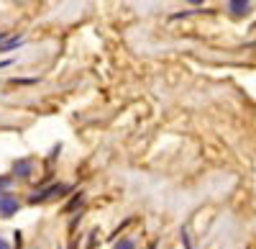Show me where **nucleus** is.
<instances>
[{"mask_svg": "<svg viewBox=\"0 0 256 249\" xmlns=\"http://www.w3.org/2000/svg\"><path fill=\"white\" fill-rule=\"evenodd\" d=\"M64 190V185H52V188H46L44 193H36V195H31V203H41V200H46V198H54V195H62Z\"/></svg>", "mask_w": 256, "mask_h": 249, "instance_id": "nucleus-1", "label": "nucleus"}, {"mask_svg": "<svg viewBox=\"0 0 256 249\" xmlns=\"http://www.w3.org/2000/svg\"><path fill=\"white\" fill-rule=\"evenodd\" d=\"M16 211H18V200L16 198H10V195L0 198V213H3V216H13Z\"/></svg>", "mask_w": 256, "mask_h": 249, "instance_id": "nucleus-2", "label": "nucleus"}, {"mask_svg": "<svg viewBox=\"0 0 256 249\" xmlns=\"http://www.w3.org/2000/svg\"><path fill=\"white\" fill-rule=\"evenodd\" d=\"M230 13L233 16H246L248 13V0H230Z\"/></svg>", "mask_w": 256, "mask_h": 249, "instance_id": "nucleus-3", "label": "nucleus"}, {"mask_svg": "<svg viewBox=\"0 0 256 249\" xmlns=\"http://www.w3.org/2000/svg\"><path fill=\"white\" fill-rule=\"evenodd\" d=\"M20 44H24V39L16 36V39H6V41H0V54L3 52H10V49H18Z\"/></svg>", "mask_w": 256, "mask_h": 249, "instance_id": "nucleus-4", "label": "nucleus"}, {"mask_svg": "<svg viewBox=\"0 0 256 249\" xmlns=\"http://www.w3.org/2000/svg\"><path fill=\"white\" fill-rule=\"evenodd\" d=\"M13 172H16V175H20V177H26V175L31 172V162H28V159L16 162V164H13Z\"/></svg>", "mask_w": 256, "mask_h": 249, "instance_id": "nucleus-5", "label": "nucleus"}, {"mask_svg": "<svg viewBox=\"0 0 256 249\" xmlns=\"http://www.w3.org/2000/svg\"><path fill=\"white\" fill-rule=\"evenodd\" d=\"M113 249H136V244H134L131 239H120V241H118Z\"/></svg>", "mask_w": 256, "mask_h": 249, "instance_id": "nucleus-6", "label": "nucleus"}, {"mask_svg": "<svg viewBox=\"0 0 256 249\" xmlns=\"http://www.w3.org/2000/svg\"><path fill=\"white\" fill-rule=\"evenodd\" d=\"M8 185H10V182H8V177H0V188H8Z\"/></svg>", "mask_w": 256, "mask_h": 249, "instance_id": "nucleus-7", "label": "nucleus"}, {"mask_svg": "<svg viewBox=\"0 0 256 249\" xmlns=\"http://www.w3.org/2000/svg\"><path fill=\"white\" fill-rule=\"evenodd\" d=\"M0 249H10V244H8L6 239H0Z\"/></svg>", "mask_w": 256, "mask_h": 249, "instance_id": "nucleus-8", "label": "nucleus"}, {"mask_svg": "<svg viewBox=\"0 0 256 249\" xmlns=\"http://www.w3.org/2000/svg\"><path fill=\"white\" fill-rule=\"evenodd\" d=\"M190 3H192V6H200V3H202V0H190Z\"/></svg>", "mask_w": 256, "mask_h": 249, "instance_id": "nucleus-9", "label": "nucleus"}, {"mask_svg": "<svg viewBox=\"0 0 256 249\" xmlns=\"http://www.w3.org/2000/svg\"><path fill=\"white\" fill-rule=\"evenodd\" d=\"M0 41H3V34H0Z\"/></svg>", "mask_w": 256, "mask_h": 249, "instance_id": "nucleus-10", "label": "nucleus"}]
</instances>
